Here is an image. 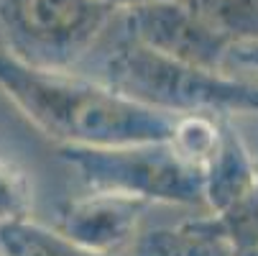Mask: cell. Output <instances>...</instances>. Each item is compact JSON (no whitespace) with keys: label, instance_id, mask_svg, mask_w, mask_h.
Wrapping results in <instances>:
<instances>
[{"label":"cell","instance_id":"2","mask_svg":"<svg viewBox=\"0 0 258 256\" xmlns=\"http://www.w3.org/2000/svg\"><path fill=\"white\" fill-rule=\"evenodd\" d=\"M72 72L176 118L258 116V85L228 75V69H200L138 44L123 31L118 13L95 49Z\"/></svg>","mask_w":258,"mask_h":256},{"label":"cell","instance_id":"9","mask_svg":"<svg viewBox=\"0 0 258 256\" xmlns=\"http://www.w3.org/2000/svg\"><path fill=\"white\" fill-rule=\"evenodd\" d=\"M0 256H125L97 251L72 241L56 228L33 223L31 218L0 223Z\"/></svg>","mask_w":258,"mask_h":256},{"label":"cell","instance_id":"7","mask_svg":"<svg viewBox=\"0 0 258 256\" xmlns=\"http://www.w3.org/2000/svg\"><path fill=\"white\" fill-rule=\"evenodd\" d=\"M125 256H240L238 246L215 213H202L187 221L146 226L125 248Z\"/></svg>","mask_w":258,"mask_h":256},{"label":"cell","instance_id":"5","mask_svg":"<svg viewBox=\"0 0 258 256\" xmlns=\"http://www.w3.org/2000/svg\"><path fill=\"white\" fill-rule=\"evenodd\" d=\"M123 31L138 44L200 69H225L230 44L205 26L181 0H156L118 11Z\"/></svg>","mask_w":258,"mask_h":256},{"label":"cell","instance_id":"8","mask_svg":"<svg viewBox=\"0 0 258 256\" xmlns=\"http://www.w3.org/2000/svg\"><path fill=\"white\" fill-rule=\"evenodd\" d=\"M258 182V167L243 146L238 131L223 128L217 151L205 167V202L215 215H225L243 205Z\"/></svg>","mask_w":258,"mask_h":256},{"label":"cell","instance_id":"13","mask_svg":"<svg viewBox=\"0 0 258 256\" xmlns=\"http://www.w3.org/2000/svg\"><path fill=\"white\" fill-rule=\"evenodd\" d=\"M110 8L115 11H125V8H136V6H146V3H156V0H102Z\"/></svg>","mask_w":258,"mask_h":256},{"label":"cell","instance_id":"4","mask_svg":"<svg viewBox=\"0 0 258 256\" xmlns=\"http://www.w3.org/2000/svg\"><path fill=\"white\" fill-rule=\"evenodd\" d=\"M102 0H0L6 52L41 69H77L115 18Z\"/></svg>","mask_w":258,"mask_h":256},{"label":"cell","instance_id":"6","mask_svg":"<svg viewBox=\"0 0 258 256\" xmlns=\"http://www.w3.org/2000/svg\"><path fill=\"white\" fill-rule=\"evenodd\" d=\"M149 208L151 202L123 192L90 190L59 213V223L54 228L82 246L125 253L131 241L143 228Z\"/></svg>","mask_w":258,"mask_h":256},{"label":"cell","instance_id":"11","mask_svg":"<svg viewBox=\"0 0 258 256\" xmlns=\"http://www.w3.org/2000/svg\"><path fill=\"white\" fill-rule=\"evenodd\" d=\"M33 195L26 174L0 154V223H13L31 218Z\"/></svg>","mask_w":258,"mask_h":256},{"label":"cell","instance_id":"10","mask_svg":"<svg viewBox=\"0 0 258 256\" xmlns=\"http://www.w3.org/2000/svg\"><path fill=\"white\" fill-rule=\"evenodd\" d=\"M181 3L230 46L258 41V0H181Z\"/></svg>","mask_w":258,"mask_h":256},{"label":"cell","instance_id":"3","mask_svg":"<svg viewBox=\"0 0 258 256\" xmlns=\"http://www.w3.org/2000/svg\"><path fill=\"white\" fill-rule=\"evenodd\" d=\"M64 159L80 174L87 190L123 192L151 205L207 210L202 169L184 159L171 141L113 146V149L64 146Z\"/></svg>","mask_w":258,"mask_h":256},{"label":"cell","instance_id":"1","mask_svg":"<svg viewBox=\"0 0 258 256\" xmlns=\"http://www.w3.org/2000/svg\"><path fill=\"white\" fill-rule=\"evenodd\" d=\"M0 92L44 136L61 146H113L169 141L176 116L141 105L80 72L31 67L0 52Z\"/></svg>","mask_w":258,"mask_h":256},{"label":"cell","instance_id":"12","mask_svg":"<svg viewBox=\"0 0 258 256\" xmlns=\"http://www.w3.org/2000/svg\"><path fill=\"white\" fill-rule=\"evenodd\" d=\"M253 69L258 72V41H248V44H235L228 49V59H225V69Z\"/></svg>","mask_w":258,"mask_h":256}]
</instances>
